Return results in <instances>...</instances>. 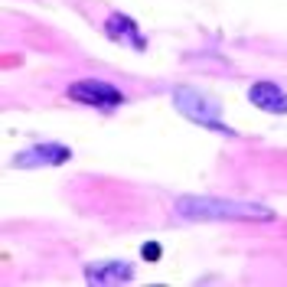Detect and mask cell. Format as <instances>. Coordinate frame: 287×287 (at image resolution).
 I'll return each mask as SVG.
<instances>
[{
    "label": "cell",
    "instance_id": "obj_1",
    "mask_svg": "<svg viewBox=\"0 0 287 287\" xmlns=\"http://www.w3.org/2000/svg\"><path fill=\"white\" fill-rule=\"evenodd\" d=\"M177 209L186 219H274V212L254 202H225V199H196L183 196L177 202Z\"/></svg>",
    "mask_w": 287,
    "mask_h": 287
},
{
    "label": "cell",
    "instance_id": "obj_2",
    "mask_svg": "<svg viewBox=\"0 0 287 287\" xmlns=\"http://www.w3.org/2000/svg\"><path fill=\"white\" fill-rule=\"evenodd\" d=\"M173 101H177V108L183 111L186 118L199 121L202 127H212V131H222V134H232V131H225V127L219 124V105H215L209 95H202V91H196V89H177Z\"/></svg>",
    "mask_w": 287,
    "mask_h": 287
},
{
    "label": "cell",
    "instance_id": "obj_3",
    "mask_svg": "<svg viewBox=\"0 0 287 287\" xmlns=\"http://www.w3.org/2000/svg\"><path fill=\"white\" fill-rule=\"evenodd\" d=\"M69 98L85 101V105H98V108H114V105H121L124 101V95L114 89V85H108V82H95V78H89V82L72 85V89H69Z\"/></svg>",
    "mask_w": 287,
    "mask_h": 287
},
{
    "label": "cell",
    "instance_id": "obj_4",
    "mask_svg": "<svg viewBox=\"0 0 287 287\" xmlns=\"http://www.w3.org/2000/svg\"><path fill=\"white\" fill-rule=\"evenodd\" d=\"M248 98H251L254 108L271 111V114H287V95L277 89L274 82H254L248 89Z\"/></svg>",
    "mask_w": 287,
    "mask_h": 287
},
{
    "label": "cell",
    "instance_id": "obj_5",
    "mask_svg": "<svg viewBox=\"0 0 287 287\" xmlns=\"http://www.w3.org/2000/svg\"><path fill=\"white\" fill-rule=\"evenodd\" d=\"M69 150L66 147H55V144H46V147H33V150H23L17 154V163L20 166H39V163H66Z\"/></svg>",
    "mask_w": 287,
    "mask_h": 287
},
{
    "label": "cell",
    "instance_id": "obj_6",
    "mask_svg": "<svg viewBox=\"0 0 287 287\" xmlns=\"http://www.w3.org/2000/svg\"><path fill=\"white\" fill-rule=\"evenodd\" d=\"M108 33L114 36V39H131V43L137 46V49L144 46V39H141L137 33H134V23L127 20V17H121V13H114V17L108 20Z\"/></svg>",
    "mask_w": 287,
    "mask_h": 287
},
{
    "label": "cell",
    "instance_id": "obj_7",
    "mask_svg": "<svg viewBox=\"0 0 287 287\" xmlns=\"http://www.w3.org/2000/svg\"><path fill=\"white\" fill-rule=\"evenodd\" d=\"M127 274H131V271L124 265H118V268H111V271H89V281H111V277H114V281H124Z\"/></svg>",
    "mask_w": 287,
    "mask_h": 287
},
{
    "label": "cell",
    "instance_id": "obj_8",
    "mask_svg": "<svg viewBox=\"0 0 287 287\" xmlns=\"http://www.w3.org/2000/svg\"><path fill=\"white\" fill-rule=\"evenodd\" d=\"M141 254L147 258V261H157V258H160V245H157V242H147L141 248Z\"/></svg>",
    "mask_w": 287,
    "mask_h": 287
}]
</instances>
